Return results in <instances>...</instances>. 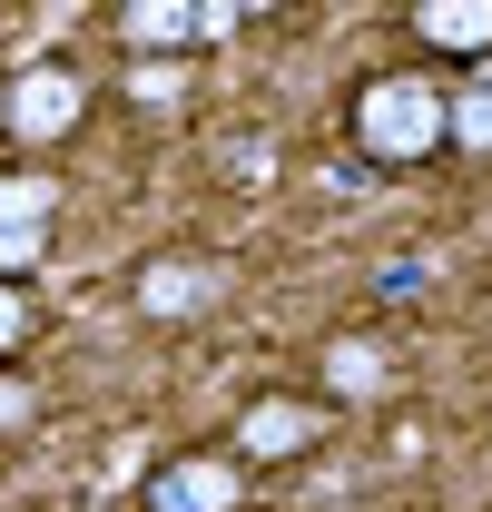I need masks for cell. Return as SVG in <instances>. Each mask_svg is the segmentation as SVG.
<instances>
[{"label": "cell", "instance_id": "1", "mask_svg": "<svg viewBox=\"0 0 492 512\" xmlns=\"http://www.w3.org/2000/svg\"><path fill=\"white\" fill-rule=\"evenodd\" d=\"M355 148L384 158V168H414L443 148V89H433L424 69H384L355 89Z\"/></svg>", "mask_w": 492, "mask_h": 512}, {"label": "cell", "instance_id": "2", "mask_svg": "<svg viewBox=\"0 0 492 512\" xmlns=\"http://www.w3.org/2000/svg\"><path fill=\"white\" fill-rule=\"evenodd\" d=\"M79 109H89V89H79V69H20L10 79V99H0V119H10V138H69L79 128Z\"/></svg>", "mask_w": 492, "mask_h": 512}, {"label": "cell", "instance_id": "3", "mask_svg": "<svg viewBox=\"0 0 492 512\" xmlns=\"http://www.w3.org/2000/svg\"><path fill=\"white\" fill-rule=\"evenodd\" d=\"M246 503V473L227 453H178L148 473V512H237Z\"/></svg>", "mask_w": 492, "mask_h": 512}, {"label": "cell", "instance_id": "4", "mask_svg": "<svg viewBox=\"0 0 492 512\" xmlns=\"http://www.w3.org/2000/svg\"><path fill=\"white\" fill-rule=\"evenodd\" d=\"M315 444V414L296 404V394H256L237 414V453L246 463H296V453Z\"/></svg>", "mask_w": 492, "mask_h": 512}, {"label": "cell", "instance_id": "5", "mask_svg": "<svg viewBox=\"0 0 492 512\" xmlns=\"http://www.w3.org/2000/svg\"><path fill=\"white\" fill-rule=\"evenodd\" d=\"M404 20H414V40L443 50V60H483L492 50V0H414Z\"/></svg>", "mask_w": 492, "mask_h": 512}, {"label": "cell", "instance_id": "6", "mask_svg": "<svg viewBox=\"0 0 492 512\" xmlns=\"http://www.w3.org/2000/svg\"><path fill=\"white\" fill-rule=\"evenodd\" d=\"M207 296H217V276H207V266H187V256H148V266H138V316H158V325L197 316Z\"/></svg>", "mask_w": 492, "mask_h": 512}, {"label": "cell", "instance_id": "7", "mask_svg": "<svg viewBox=\"0 0 492 512\" xmlns=\"http://www.w3.org/2000/svg\"><path fill=\"white\" fill-rule=\"evenodd\" d=\"M119 40L138 50V60H178L187 40H197V0H128Z\"/></svg>", "mask_w": 492, "mask_h": 512}, {"label": "cell", "instance_id": "8", "mask_svg": "<svg viewBox=\"0 0 492 512\" xmlns=\"http://www.w3.org/2000/svg\"><path fill=\"white\" fill-rule=\"evenodd\" d=\"M384 375H394V365H384V335H335V345H325V384H335L345 404L384 394Z\"/></svg>", "mask_w": 492, "mask_h": 512}, {"label": "cell", "instance_id": "9", "mask_svg": "<svg viewBox=\"0 0 492 512\" xmlns=\"http://www.w3.org/2000/svg\"><path fill=\"white\" fill-rule=\"evenodd\" d=\"M443 148H463V158H492V79H463V89H443Z\"/></svg>", "mask_w": 492, "mask_h": 512}, {"label": "cell", "instance_id": "10", "mask_svg": "<svg viewBox=\"0 0 492 512\" xmlns=\"http://www.w3.org/2000/svg\"><path fill=\"white\" fill-rule=\"evenodd\" d=\"M50 207H60L50 178H30V168H20V178H0V227H50Z\"/></svg>", "mask_w": 492, "mask_h": 512}, {"label": "cell", "instance_id": "11", "mask_svg": "<svg viewBox=\"0 0 492 512\" xmlns=\"http://www.w3.org/2000/svg\"><path fill=\"white\" fill-rule=\"evenodd\" d=\"M178 89H187V69H178V60H138V69H128V99H138V109H168Z\"/></svg>", "mask_w": 492, "mask_h": 512}, {"label": "cell", "instance_id": "12", "mask_svg": "<svg viewBox=\"0 0 492 512\" xmlns=\"http://www.w3.org/2000/svg\"><path fill=\"white\" fill-rule=\"evenodd\" d=\"M40 247H50V227H0V286H20L40 266Z\"/></svg>", "mask_w": 492, "mask_h": 512}, {"label": "cell", "instance_id": "13", "mask_svg": "<svg viewBox=\"0 0 492 512\" xmlns=\"http://www.w3.org/2000/svg\"><path fill=\"white\" fill-rule=\"evenodd\" d=\"M20 345H30V296H20V286H0V365H10Z\"/></svg>", "mask_w": 492, "mask_h": 512}, {"label": "cell", "instance_id": "14", "mask_svg": "<svg viewBox=\"0 0 492 512\" xmlns=\"http://www.w3.org/2000/svg\"><path fill=\"white\" fill-rule=\"evenodd\" d=\"M10 424H30V384L20 375H0V434H10Z\"/></svg>", "mask_w": 492, "mask_h": 512}]
</instances>
